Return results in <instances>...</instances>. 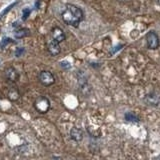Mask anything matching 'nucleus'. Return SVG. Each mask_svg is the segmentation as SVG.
Listing matches in <instances>:
<instances>
[{
    "mask_svg": "<svg viewBox=\"0 0 160 160\" xmlns=\"http://www.w3.org/2000/svg\"><path fill=\"white\" fill-rule=\"evenodd\" d=\"M61 17L65 24L73 27H78L84 18V12L81 8L76 6V5L68 4L62 12Z\"/></svg>",
    "mask_w": 160,
    "mask_h": 160,
    "instance_id": "obj_1",
    "label": "nucleus"
},
{
    "mask_svg": "<svg viewBox=\"0 0 160 160\" xmlns=\"http://www.w3.org/2000/svg\"><path fill=\"white\" fill-rule=\"evenodd\" d=\"M50 106H51V104H50L49 99L45 96H39L34 102V108L36 109L37 112L41 114L47 113L50 109Z\"/></svg>",
    "mask_w": 160,
    "mask_h": 160,
    "instance_id": "obj_2",
    "label": "nucleus"
},
{
    "mask_svg": "<svg viewBox=\"0 0 160 160\" xmlns=\"http://www.w3.org/2000/svg\"><path fill=\"white\" fill-rule=\"evenodd\" d=\"M146 44H147V47L151 50H155L159 47L160 41H159V37L156 34V32L149 31L146 34Z\"/></svg>",
    "mask_w": 160,
    "mask_h": 160,
    "instance_id": "obj_3",
    "label": "nucleus"
},
{
    "mask_svg": "<svg viewBox=\"0 0 160 160\" xmlns=\"http://www.w3.org/2000/svg\"><path fill=\"white\" fill-rule=\"evenodd\" d=\"M39 81L41 82L42 85L44 86H51L55 83V77L53 73H51L48 70H44V71H41L39 74Z\"/></svg>",
    "mask_w": 160,
    "mask_h": 160,
    "instance_id": "obj_4",
    "label": "nucleus"
},
{
    "mask_svg": "<svg viewBox=\"0 0 160 160\" xmlns=\"http://www.w3.org/2000/svg\"><path fill=\"white\" fill-rule=\"evenodd\" d=\"M144 101L150 106H157L160 103V96L156 92H150L144 97Z\"/></svg>",
    "mask_w": 160,
    "mask_h": 160,
    "instance_id": "obj_5",
    "label": "nucleus"
},
{
    "mask_svg": "<svg viewBox=\"0 0 160 160\" xmlns=\"http://www.w3.org/2000/svg\"><path fill=\"white\" fill-rule=\"evenodd\" d=\"M51 33H52V39L55 40V41L58 42V43L62 42L66 39V35H65L64 31L59 27H54L52 29Z\"/></svg>",
    "mask_w": 160,
    "mask_h": 160,
    "instance_id": "obj_6",
    "label": "nucleus"
},
{
    "mask_svg": "<svg viewBox=\"0 0 160 160\" xmlns=\"http://www.w3.org/2000/svg\"><path fill=\"white\" fill-rule=\"evenodd\" d=\"M70 138H71L73 141L75 142H80L82 141L83 139V131L80 128H77V127H73L71 128V130H70Z\"/></svg>",
    "mask_w": 160,
    "mask_h": 160,
    "instance_id": "obj_7",
    "label": "nucleus"
},
{
    "mask_svg": "<svg viewBox=\"0 0 160 160\" xmlns=\"http://www.w3.org/2000/svg\"><path fill=\"white\" fill-rule=\"evenodd\" d=\"M5 76L11 82H16L19 79V74L17 72V70L13 67H9L5 70Z\"/></svg>",
    "mask_w": 160,
    "mask_h": 160,
    "instance_id": "obj_8",
    "label": "nucleus"
},
{
    "mask_svg": "<svg viewBox=\"0 0 160 160\" xmlns=\"http://www.w3.org/2000/svg\"><path fill=\"white\" fill-rule=\"evenodd\" d=\"M47 48H48V51L49 53L53 55V56H57V55L60 53V45L58 42H56L55 40H52V41H50L47 45Z\"/></svg>",
    "mask_w": 160,
    "mask_h": 160,
    "instance_id": "obj_9",
    "label": "nucleus"
},
{
    "mask_svg": "<svg viewBox=\"0 0 160 160\" xmlns=\"http://www.w3.org/2000/svg\"><path fill=\"white\" fill-rule=\"evenodd\" d=\"M7 97L10 101H17V100L20 98V92L17 88L12 87L9 89V91L7 93Z\"/></svg>",
    "mask_w": 160,
    "mask_h": 160,
    "instance_id": "obj_10",
    "label": "nucleus"
},
{
    "mask_svg": "<svg viewBox=\"0 0 160 160\" xmlns=\"http://www.w3.org/2000/svg\"><path fill=\"white\" fill-rule=\"evenodd\" d=\"M124 118H125V120H126V121H128V122L137 123V122L140 121V118L137 116L136 114H134L133 112H127V113H125Z\"/></svg>",
    "mask_w": 160,
    "mask_h": 160,
    "instance_id": "obj_11",
    "label": "nucleus"
},
{
    "mask_svg": "<svg viewBox=\"0 0 160 160\" xmlns=\"http://www.w3.org/2000/svg\"><path fill=\"white\" fill-rule=\"evenodd\" d=\"M28 34H29V32L25 28H22V29L20 28V29L15 31V36H16L17 38H23L25 36H27Z\"/></svg>",
    "mask_w": 160,
    "mask_h": 160,
    "instance_id": "obj_12",
    "label": "nucleus"
},
{
    "mask_svg": "<svg viewBox=\"0 0 160 160\" xmlns=\"http://www.w3.org/2000/svg\"><path fill=\"white\" fill-rule=\"evenodd\" d=\"M16 3H17V2H14V3H12V4H10L6 9H4L3 11H2V13L0 14V18H1L2 16H4L5 14H7V12L9 11V10H11V8H13V7L15 6V4H16Z\"/></svg>",
    "mask_w": 160,
    "mask_h": 160,
    "instance_id": "obj_13",
    "label": "nucleus"
},
{
    "mask_svg": "<svg viewBox=\"0 0 160 160\" xmlns=\"http://www.w3.org/2000/svg\"><path fill=\"white\" fill-rule=\"evenodd\" d=\"M30 9H28V8H25L24 10H23V14H22V19L23 20H26L27 18H28V16L30 15Z\"/></svg>",
    "mask_w": 160,
    "mask_h": 160,
    "instance_id": "obj_14",
    "label": "nucleus"
},
{
    "mask_svg": "<svg viewBox=\"0 0 160 160\" xmlns=\"http://www.w3.org/2000/svg\"><path fill=\"white\" fill-rule=\"evenodd\" d=\"M60 65L64 68V69H68V68H70V64H69V62H67V61H62L61 63H60Z\"/></svg>",
    "mask_w": 160,
    "mask_h": 160,
    "instance_id": "obj_15",
    "label": "nucleus"
},
{
    "mask_svg": "<svg viewBox=\"0 0 160 160\" xmlns=\"http://www.w3.org/2000/svg\"><path fill=\"white\" fill-rule=\"evenodd\" d=\"M154 160H160V155H158V156H157L156 158H155Z\"/></svg>",
    "mask_w": 160,
    "mask_h": 160,
    "instance_id": "obj_16",
    "label": "nucleus"
},
{
    "mask_svg": "<svg viewBox=\"0 0 160 160\" xmlns=\"http://www.w3.org/2000/svg\"><path fill=\"white\" fill-rule=\"evenodd\" d=\"M158 3H159V4H160V0H158Z\"/></svg>",
    "mask_w": 160,
    "mask_h": 160,
    "instance_id": "obj_17",
    "label": "nucleus"
}]
</instances>
